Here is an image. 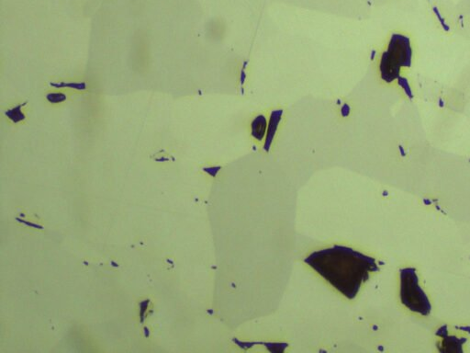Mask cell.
Here are the masks:
<instances>
[{"label":"cell","instance_id":"obj_1","mask_svg":"<svg viewBox=\"0 0 470 353\" xmlns=\"http://www.w3.org/2000/svg\"><path fill=\"white\" fill-rule=\"evenodd\" d=\"M348 299H354L369 273L380 268L374 258L345 246L315 251L304 260Z\"/></svg>","mask_w":470,"mask_h":353},{"label":"cell","instance_id":"obj_2","mask_svg":"<svg viewBox=\"0 0 470 353\" xmlns=\"http://www.w3.org/2000/svg\"><path fill=\"white\" fill-rule=\"evenodd\" d=\"M413 62V49L409 37L402 34H393L388 43V49L381 56L380 73L386 82L390 83L399 79V83L408 92L407 80L400 77L401 68H410Z\"/></svg>","mask_w":470,"mask_h":353},{"label":"cell","instance_id":"obj_3","mask_svg":"<svg viewBox=\"0 0 470 353\" xmlns=\"http://www.w3.org/2000/svg\"><path fill=\"white\" fill-rule=\"evenodd\" d=\"M400 299L410 310L428 316L432 305L424 291L419 284L416 270L406 268L400 270Z\"/></svg>","mask_w":470,"mask_h":353},{"label":"cell","instance_id":"obj_4","mask_svg":"<svg viewBox=\"0 0 470 353\" xmlns=\"http://www.w3.org/2000/svg\"><path fill=\"white\" fill-rule=\"evenodd\" d=\"M266 131V119L263 115H259L252 123V135L257 140L264 138Z\"/></svg>","mask_w":470,"mask_h":353},{"label":"cell","instance_id":"obj_5","mask_svg":"<svg viewBox=\"0 0 470 353\" xmlns=\"http://www.w3.org/2000/svg\"><path fill=\"white\" fill-rule=\"evenodd\" d=\"M26 105H27V102L17 105L15 107L8 109L5 112V114L13 124H18L26 119L24 113L22 112V107H24Z\"/></svg>","mask_w":470,"mask_h":353},{"label":"cell","instance_id":"obj_6","mask_svg":"<svg viewBox=\"0 0 470 353\" xmlns=\"http://www.w3.org/2000/svg\"><path fill=\"white\" fill-rule=\"evenodd\" d=\"M50 86L55 88H72L76 90H86L87 89V84L84 82L76 83V82H66V81H60V82H51Z\"/></svg>","mask_w":470,"mask_h":353},{"label":"cell","instance_id":"obj_7","mask_svg":"<svg viewBox=\"0 0 470 353\" xmlns=\"http://www.w3.org/2000/svg\"><path fill=\"white\" fill-rule=\"evenodd\" d=\"M46 100L50 103H61L66 100V95L62 92H50L46 95Z\"/></svg>","mask_w":470,"mask_h":353}]
</instances>
